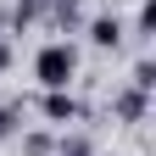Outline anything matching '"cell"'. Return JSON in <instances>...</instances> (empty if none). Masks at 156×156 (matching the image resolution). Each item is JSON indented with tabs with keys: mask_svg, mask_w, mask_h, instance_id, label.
Here are the masks:
<instances>
[{
	"mask_svg": "<svg viewBox=\"0 0 156 156\" xmlns=\"http://www.w3.org/2000/svg\"><path fill=\"white\" fill-rule=\"evenodd\" d=\"M89 39H95V45H117V39H123V23H117V17H95Z\"/></svg>",
	"mask_w": 156,
	"mask_h": 156,
	"instance_id": "3",
	"label": "cell"
},
{
	"mask_svg": "<svg viewBox=\"0 0 156 156\" xmlns=\"http://www.w3.org/2000/svg\"><path fill=\"white\" fill-rule=\"evenodd\" d=\"M117 112H123L128 123H140V117H145V89H128V95H117Z\"/></svg>",
	"mask_w": 156,
	"mask_h": 156,
	"instance_id": "4",
	"label": "cell"
},
{
	"mask_svg": "<svg viewBox=\"0 0 156 156\" xmlns=\"http://www.w3.org/2000/svg\"><path fill=\"white\" fill-rule=\"evenodd\" d=\"M17 117H23L17 106H0V140H6V134H17Z\"/></svg>",
	"mask_w": 156,
	"mask_h": 156,
	"instance_id": "5",
	"label": "cell"
},
{
	"mask_svg": "<svg viewBox=\"0 0 156 156\" xmlns=\"http://www.w3.org/2000/svg\"><path fill=\"white\" fill-rule=\"evenodd\" d=\"M73 73H78V50L62 45V39H56V45H45V50L34 56V78H39L45 89H67Z\"/></svg>",
	"mask_w": 156,
	"mask_h": 156,
	"instance_id": "1",
	"label": "cell"
},
{
	"mask_svg": "<svg viewBox=\"0 0 156 156\" xmlns=\"http://www.w3.org/2000/svg\"><path fill=\"white\" fill-rule=\"evenodd\" d=\"M23 151H28V156H45V151H50V134H28Z\"/></svg>",
	"mask_w": 156,
	"mask_h": 156,
	"instance_id": "6",
	"label": "cell"
},
{
	"mask_svg": "<svg viewBox=\"0 0 156 156\" xmlns=\"http://www.w3.org/2000/svg\"><path fill=\"white\" fill-rule=\"evenodd\" d=\"M62 156H89V140H62Z\"/></svg>",
	"mask_w": 156,
	"mask_h": 156,
	"instance_id": "7",
	"label": "cell"
},
{
	"mask_svg": "<svg viewBox=\"0 0 156 156\" xmlns=\"http://www.w3.org/2000/svg\"><path fill=\"white\" fill-rule=\"evenodd\" d=\"M39 112H45L50 123H73V117H78V101H73L67 89H50V95H45V106H39Z\"/></svg>",
	"mask_w": 156,
	"mask_h": 156,
	"instance_id": "2",
	"label": "cell"
},
{
	"mask_svg": "<svg viewBox=\"0 0 156 156\" xmlns=\"http://www.w3.org/2000/svg\"><path fill=\"white\" fill-rule=\"evenodd\" d=\"M6 67H11V45L0 39V73H6Z\"/></svg>",
	"mask_w": 156,
	"mask_h": 156,
	"instance_id": "8",
	"label": "cell"
},
{
	"mask_svg": "<svg viewBox=\"0 0 156 156\" xmlns=\"http://www.w3.org/2000/svg\"><path fill=\"white\" fill-rule=\"evenodd\" d=\"M23 6H45V0H23Z\"/></svg>",
	"mask_w": 156,
	"mask_h": 156,
	"instance_id": "9",
	"label": "cell"
},
{
	"mask_svg": "<svg viewBox=\"0 0 156 156\" xmlns=\"http://www.w3.org/2000/svg\"><path fill=\"white\" fill-rule=\"evenodd\" d=\"M62 6H78V0H62Z\"/></svg>",
	"mask_w": 156,
	"mask_h": 156,
	"instance_id": "10",
	"label": "cell"
}]
</instances>
